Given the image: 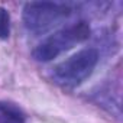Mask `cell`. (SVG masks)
<instances>
[{
	"instance_id": "6da1fadb",
	"label": "cell",
	"mask_w": 123,
	"mask_h": 123,
	"mask_svg": "<svg viewBox=\"0 0 123 123\" xmlns=\"http://www.w3.org/2000/svg\"><path fill=\"white\" fill-rule=\"evenodd\" d=\"M91 36V28L86 20H77L61 28L39 42L32 51L33 59L39 62H49L65 51H70L78 43H83Z\"/></svg>"
},
{
	"instance_id": "7a4b0ae2",
	"label": "cell",
	"mask_w": 123,
	"mask_h": 123,
	"mask_svg": "<svg viewBox=\"0 0 123 123\" xmlns=\"http://www.w3.org/2000/svg\"><path fill=\"white\" fill-rule=\"evenodd\" d=\"M98 59L100 52L97 48H83L54 67L52 80L64 88H75L93 74Z\"/></svg>"
},
{
	"instance_id": "3957f363",
	"label": "cell",
	"mask_w": 123,
	"mask_h": 123,
	"mask_svg": "<svg viewBox=\"0 0 123 123\" xmlns=\"http://www.w3.org/2000/svg\"><path fill=\"white\" fill-rule=\"evenodd\" d=\"M73 15V6L61 2H29L23 6L22 20L29 33L43 35Z\"/></svg>"
},
{
	"instance_id": "277c9868",
	"label": "cell",
	"mask_w": 123,
	"mask_h": 123,
	"mask_svg": "<svg viewBox=\"0 0 123 123\" xmlns=\"http://www.w3.org/2000/svg\"><path fill=\"white\" fill-rule=\"evenodd\" d=\"M25 113L13 103L0 101V123H25Z\"/></svg>"
},
{
	"instance_id": "5b68a950",
	"label": "cell",
	"mask_w": 123,
	"mask_h": 123,
	"mask_svg": "<svg viewBox=\"0 0 123 123\" xmlns=\"http://www.w3.org/2000/svg\"><path fill=\"white\" fill-rule=\"evenodd\" d=\"M10 36V13L7 9L0 6V39Z\"/></svg>"
}]
</instances>
